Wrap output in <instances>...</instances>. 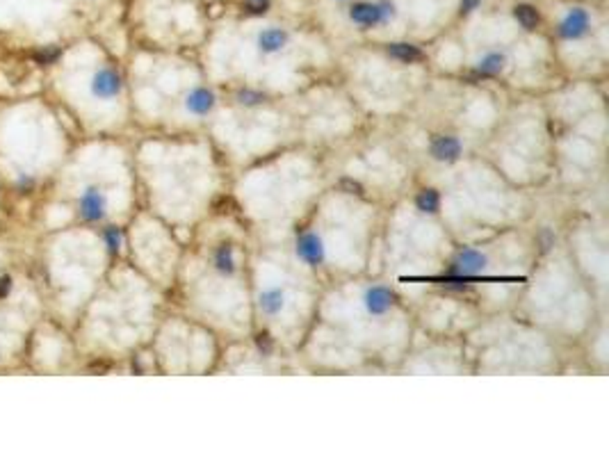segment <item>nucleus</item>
I'll return each instance as SVG.
<instances>
[{"instance_id":"obj_10","label":"nucleus","mask_w":609,"mask_h":456,"mask_svg":"<svg viewBox=\"0 0 609 456\" xmlns=\"http://www.w3.org/2000/svg\"><path fill=\"white\" fill-rule=\"evenodd\" d=\"M185 108H188L192 115H208V112L214 108V94L206 87H194L188 94Z\"/></svg>"},{"instance_id":"obj_21","label":"nucleus","mask_w":609,"mask_h":456,"mask_svg":"<svg viewBox=\"0 0 609 456\" xmlns=\"http://www.w3.org/2000/svg\"><path fill=\"white\" fill-rule=\"evenodd\" d=\"M10 290H12V279L10 276H3V279H0V299L10 295Z\"/></svg>"},{"instance_id":"obj_16","label":"nucleus","mask_w":609,"mask_h":456,"mask_svg":"<svg viewBox=\"0 0 609 456\" xmlns=\"http://www.w3.org/2000/svg\"><path fill=\"white\" fill-rule=\"evenodd\" d=\"M514 17H516V21H518V23H521L525 30L537 28V23H539V12L534 10V7H530V5H518V7H516V12H514Z\"/></svg>"},{"instance_id":"obj_12","label":"nucleus","mask_w":609,"mask_h":456,"mask_svg":"<svg viewBox=\"0 0 609 456\" xmlns=\"http://www.w3.org/2000/svg\"><path fill=\"white\" fill-rule=\"evenodd\" d=\"M258 304H261V310L265 313V315H279L286 306V295L281 288H265L261 293V299H258Z\"/></svg>"},{"instance_id":"obj_2","label":"nucleus","mask_w":609,"mask_h":456,"mask_svg":"<svg viewBox=\"0 0 609 456\" xmlns=\"http://www.w3.org/2000/svg\"><path fill=\"white\" fill-rule=\"evenodd\" d=\"M488 265L486 253H481L479 249H461L455 256L450 265V276H457V279H468V276H475L479 272H484Z\"/></svg>"},{"instance_id":"obj_11","label":"nucleus","mask_w":609,"mask_h":456,"mask_svg":"<svg viewBox=\"0 0 609 456\" xmlns=\"http://www.w3.org/2000/svg\"><path fill=\"white\" fill-rule=\"evenodd\" d=\"M286 43H288V32H286V30H281V28H270V30H265V32L258 34V48H261L265 55L279 53Z\"/></svg>"},{"instance_id":"obj_22","label":"nucleus","mask_w":609,"mask_h":456,"mask_svg":"<svg viewBox=\"0 0 609 456\" xmlns=\"http://www.w3.org/2000/svg\"><path fill=\"white\" fill-rule=\"evenodd\" d=\"M481 0H461V14H470L472 10H477Z\"/></svg>"},{"instance_id":"obj_15","label":"nucleus","mask_w":609,"mask_h":456,"mask_svg":"<svg viewBox=\"0 0 609 456\" xmlns=\"http://www.w3.org/2000/svg\"><path fill=\"white\" fill-rule=\"evenodd\" d=\"M388 53L395 59H402V62H415V59L422 57L420 50L411 46V43H392V46L388 48Z\"/></svg>"},{"instance_id":"obj_14","label":"nucleus","mask_w":609,"mask_h":456,"mask_svg":"<svg viewBox=\"0 0 609 456\" xmlns=\"http://www.w3.org/2000/svg\"><path fill=\"white\" fill-rule=\"evenodd\" d=\"M415 206H418L422 212H436L438 206H441V197H438L436 190H422L418 197H415Z\"/></svg>"},{"instance_id":"obj_17","label":"nucleus","mask_w":609,"mask_h":456,"mask_svg":"<svg viewBox=\"0 0 609 456\" xmlns=\"http://www.w3.org/2000/svg\"><path fill=\"white\" fill-rule=\"evenodd\" d=\"M103 240H106V246L110 253H117L119 246H121V230H119L117 226H108L106 230H103Z\"/></svg>"},{"instance_id":"obj_18","label":"nucleus","mask_w":609,"mask_h":456,"mask_svg":"<svg viewBox=\"0 0 609 456\" xmlns=\"http://www.w3.org/2000/svg\"><path fill=\"white\" fill-rule=\"evenodd\" d=\"M265 96L261 92H254V89H244V92H240V103H244V106H258V103H263Z\"/></svg>"},{"instance_id":"obj_3","label":"nucleus","mask_w":609,"mask_h":456,"mask_svg":"<svg viewBox=\"0 0 609 456\" xmlns=\"http://www.w3.org/2000/svg\"><path fill=\"white\" fill-rule=\"evenodd\" d=\"M294 251H297V258H299L301 263H306L308 267L322 265L324 258H326V249H324L322 237H319L317 233H313V230H306V233H301L299 237H297Z\"/></svg>"},{"instance_id":"obj_8","label":"nucleus","mask_w":609,"mask_h":456,"mask_svg":"<svg viewBox=\"0 0 609 456\" xmlns=\"http://www.w3.org/2000/svg\"><path fill=\"white\" fill-rule=\"evenodd\" d=\"M212 267L219 276H233L237 272V256L231 244H219L217 249H214Z\"/></svg>"},{"instance_id":"obj_19","label":"nucleus","mask_w":609,"mask_h":456,"mask_svg":"<svg viewBox=\"0 0 609 456\" xmlns=\"http://www.w3.org/2000/svg\"><path fill=\"white\" fill-rule=\"evenodd\" d=\"M57 57H59V48H55V46H48V48H43V50H39V53H37V59H39V62H43V64H50Z\"/></svg>"},{"instance_id":"obj_20","label":"nucleus","mask_w":609,"mask_h":456,"mask_svg":"<svg viewBox=\"0 0 609 456\" xmlns=\"http://www.w3.org/2000/svg\"><path fill=\"white\" fill-rule=\"evenodd\" d=\"M267 5H270V3H267V0H249V5H247V7H249V12H251V14H263V12L267 10Z\"/></svg>"},{"instance_id":"obj_7","label":"nucleus","mask_w":609,"mask_h":456,"mask_svg":"<svg viewBox=\"0 0 609 456\" xmlns=\"http://www.w3.org/2000/svg\"><path fill=\"white\" fill-rule=\"evenodd\" d=\"M586 30H589V12L586 10H570L559 23V34L568 41L580 39L586 34Z\"/></svg>"},{"instance_id":"obj_5","label":"nucleus","mask_w":609,"mask_h":456,"mask_svg":"<svg viewBox=\"0 0 609 456\" xmlns=\"http://www.w3.org/2000/svg\"><path fill=\"white\" fill-rule=\"evenodd\" d=\"M397 297L395 293H392L390 288L386 286H372L366 290V295H363V304H366V308L370 315H386L392 306H395Z\"/></svg>"},{"instance_id":"obj_6","label":"nucleus","mask_w":609,"mask_h":456,"mask_svg":"<svg viewBox=\"0 0 609 456\" xmlns=\"http://www.w3.org/2000/svg\"><path fill=\"white\" fill-rule=\"evenodd\" d=\"M463 144L452 135H438V137L432 139V146H429V153L432 158L438 162H457L461 158Z\"/></svg>"},{"instance_id":"obj_1","label":"nucleus","mask_w":609,"mask_h":456,"mask_svg":"<svg viewBox=\"0 0 609 456\" xmlns=\"http://www.w3.org/2000/svg\"><path fill=\"white\" fill-rule=\"evenodd\" d=\"M78 215L89 224H99L106 219L108 215V197L106 192L96 185H89L83 190L78 199Z\"/></svg>"},{"instance_id":"obj_23","label":"nucleus","mask_w":609,"mask_h":456,"mask_svg":"<svg viewBox=\"0 0 609 456\" xmlns=\"http://www.w3.org/2000/svg\"><path fill=\"white\" fill-rule=\"evenodd\" d=\"M17 185H19V190H28L30 185H32V178H21V181H17Z\"/></svg>"},{"instance_id":"obj_13","label":"nucleus","mask_w":609,"mask_h":456,"mask_svg":"<svg viewBox=\"0 0 609 456\" xmlns=\"http://www.w3.org/2000/svg\"><path fill=\"white\" fill-rule=\"evenodd\" d=\"M504 64H507V55L502 50H491L477 62V73L479 76H497L504 69Z\"/></svg>"},{"instance_id":"obj_9","label":"nucleus","mask_w":609,"mask_h":456,"mask_svg":"<svg viewBox=\"0 0 609 456\" xmlns=\"http://www.w3.org/2000/svg\"><path fill=\"white\" fill-rule=\"evenodd\" d=\"M349 19L363 28L381 26V14H379L377 3H356L352 10H349Z\"/></svg>"},{"instance_id":"obj_4","label":"nucleus","mask_w":609,"mask_h":456,"mask_svg":"<svg viewBox=\"0 0 609 456\" xmlns=\"http://www.w3.org/2000/svg\"><path fill=\"white\" fill-rule=\"evenodd\" d=\"M121 87H123L121 76H119V71L112 69V66H101L92 76V85H89L96 99H114V96L121 94Z\"/></svg>"}]
</instances>
